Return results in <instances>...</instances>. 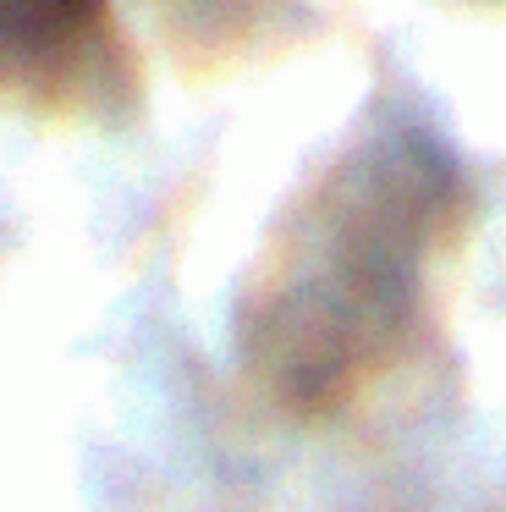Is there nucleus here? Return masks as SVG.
<instances>
[{"mask_svg": "<svg viewBox=\"0 0 506 512\" xmlns=\"http://www.w3.org/2000/svg\"><path fill=\"white\" fill-rule=\"evenodd\" d=\"M451 193V166L407 133L374 138L330 171L281 254L270 320H259L281 342L275 375L330 391L336 375L374 358V342L402 325Z\"/></svg>", "mask_w": 506, "mask_h": 512, "instance_id": "nucleus-1", "label": "nucleus"}, {"mask_svg": "<svg viewBox=\"0 0 506 512\" xmlns=\"http://www.w3.org/2000/svg\"><path fill=\"white\" fill-rule=\"evenodd\" d=\"M127 94L132 50L110 0H0V105L83 116Z\"/></svg>", "mask_w": 506, "mask_h": 512, "instance_id": "nucleus-2", "label": "nucleus"}, {"mask_svg": "<svg viewBox=\"0 0 506 512\" xmlns=\"http://www.w3.org/2000/svg\"><path fill=\"white\" fill-rule=\"evenodd\" d=\"M165 12L198 39H231L248 34V23L264 12V0H160Z\"/></svg>", "mask_w": 506, "mask_h": 512, "instance_id": "nucleus-3", "label": "nucleus"}]
</instances>
